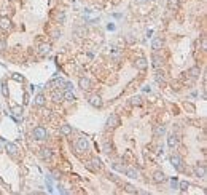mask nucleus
<instances>
[{
  "label": "nucleus",
  "instance_id": "1",
  "mask_svg": "<svg viewBox=\"0 0 207 195\" xmlns=\"http://www.w3.org/2000/svg\"><path fill=\"white\" fill-rule=\"evenodd\" d=\"M73 149H75L77 154H84V152H88V149H89V142H88V139H86V138H83V136L77 138V139H75V142H73Z\"/></svg>",
  "mask_w": 207,
  "mask_h": 195
},
{
  "label": "nucleus",
  "instance_id": "2",
  "mask_svg": "<svg viewBox=\"0 0 207 195\" xmlns=\"http://www.w3.org/2000/svg\"><path fill=\"white\" fill-rule=\"evenodd\" d=\"M32 138L35 141H45L48 138V131L43 128V127H35L34 131H32Z\"/></svg>",
  "mask_w": 207,
  "mask_h": 195
},
{
  "label": "nucleus",
  "instance_id": "3",
  "mask_svg": "<svg viewBox=\"0 0 207 195\" xmlns=\"http://www.w3.org/2000/svg\"><path fill=\"white\" fill-rule=\"evenodd\" d=\"M84 166H86L89 171L96 173V171H99L102 168V163H101V160H99V158H91V160H88V162H84Z\"/></svg>",
  "mask_w": 207,
  "mask_h": 195
},
{
  "label": "nucleus",
  "instance_id": "4",
  "mask_svg": "<svg viewBox=\"0 0 207 195\" xmlns=\"http://www.w3.org/2000/svg\"><path fill=\"white\" fill-rule=\"evenodd\" d=\"M121 125V120H120V117L116 114H112L109 118H107V128H112V130H115L118 128Z\"/></svg>",
  "mask_w": 207,
  "mask_h": 195
},
{
  "label": "nucleus",
  "instance_id": "5",
  "mask_svg": "<svg viewBox=\"0 0 207 195\" xmlns=\"http://www.w3.org/2000/svg\"><path fill=\"white\" fill-rule=\"evenodd\" d=\"M88 102L91 104L92 107H96V109H99V107H102V104H104V101H102V98L99 96V94H91V96H88Z\"/></svg>",
  "mask_w": 207,
  "mask_h": 195
},
{
  "label": "nucleus",
  "instance_id": "6",
  "mask_svg": "<svg viewBox=\"0 0 207 195\" xmlns=\"http://www.w3.org/2000/svg\"><path fill=\"white\" fill-rule=\"evenodd\" d=\"M170 162H172L174 168H175L177 171H185L183 160H182V157H180V155H172V157H170Z\"/></svg>",
  "mask_w": 207,
  "mask_h": 195
},
{
  "label": "nucleus",
  "instance_id": "7",
  "mask_svg": "<svg viewBox=\"0 0 207 195\" xmlns=\"http://www.w3.org/2000/svg\"><path fill=\"white\" fill-rule=\"evenodd\" d=\"M193 171H195V176H196V178H205V165H204V163L195 165Z\"/></svg>",
  "mask_w": 207,
  "mask_h": 195
},
{
  "label": "nucleus",
  "instance_id": "8",
  "mask_svg": "<svg viewBox=\"0 0 207 195\" xmlns=\"http://www.w3.org/2000/svg\"><path fill=\"white\" fill-rule=\"evenodd\" d=\"M0 29H2V31H10L11 29V19L8 16H2V18H0Z\"/></svg>",
  "mask_w": 207,
  "mask_h": 195
},
{
  "label": "nucleus",
  "instance_id": "9",
  "mask_svg": "<svg viewBox=\"0 0 207 195\" xmlns=\"http://www.w3.org/2000/svg\"><path fill=\"white\" fill-rule=\"evenodd\" d=\"M91 85H92L91 80H89V79H86V77H81L80 80H78V86H80V88L83 90V91H88V90L91 88Z\"/></svg>",
  "mask_w": 207,
  "mask_h": 195
},
{
  "label": "nucleus",
  "instance_id": "10",
  "mask_svg": "<svg viewBox=\"0 0 207 195\" xmlns=\"http://www.w3.org/2000/svg\"><path fill=\"white\" fill-rule=\"evenodd\" d=\"M5 149H6V152L11 155V157H16L18 155V145L16 144H13V142H6V145H5Z\"/></svg>",
  "mask_w": 207,
  "mask_h": 195
},
{
  "label": "nucleus",
  "instance_id": "11",
  "mask_svg": "<svg viewBox=\"0 0 207 195\" xmlns=\"http://www.w3.org/2000/svg\"><path fill=\"white\" fill-rule=\"evenodd\" d=\"M166 175H164L162 171H156L155 175H153V182H156V184H162V182H166Z\"/></svg>",
  "mask_w": 207,
  "mask_h": 195
},
{
  "label": "nucleus",
  "instance_id": "12",
  "mask_svg": "<svg viewBox=\"0 0 207 195\" xmlns=\"http://www.w3.org/2000/svg\"><path fill=\"white\" fill-rule=\"evenodd\" d=\"M162 46H164V40H162L161 37L153 39V42H152V48H153V51H159Z\"/></svg>",
  "mask_w": 207,
  "mask_h": 195
},
{
  "label": "nucleus",
  "instance_id": "13",
  "mask_svg": "<svg viewBox=\"0 0 207 195\" xmlns=\"http://www.w3.org/2000/svg\"><path fill=\"white\" fill-rule=\"evenodd\" d=\"M134 64H135V67H137L139 71H145V69L148 67V61L145 58H139V59L134 61Z\"/></svg>",
  "mask_w": 207,
  "mask_h": 195
},
{
  "label": "nucleus",
  "instance_id": "14",
  "mask_svg": "<svg viewBox=\"0 0 207 195\" xmlns=\"http://www.w3.org/2000/svg\"><path fill=\"white\" fill-rule=\"evenodd\" d=\"M49 51H51V45H49V43H40L38 45V53L41 54V56L49 54Z\"/></svg>",
  "mask_w": 207,
  "mask_h": 195
},
{
  "label": "nucleus",
  "instance_id": "15",
  "mask_svg": "<svg viewBox=\"0 0 207 195\" xmlns=\"http://www.w3.org/2000/svg\"><path fill=\"white\" fill-rule=\"evenodd\" d=\"M40 157L43 158V160L51 158V157H53V150L49 149V147H43V149H40Z\"/></svg>",
  "mask_w": 207,
  "mask_h": 195
},
{
  "label": "nucleus",
  "instance_id": "16",
  "mask_svg": "<svg viewBox=\"0 0 207 195\" xmlns=\"http://www.w3.org/2000/svg\"><path fill=\"white\" fill-rule=\"evenodd\" d=\"M51 99L54 102H62L64 101V93H61L59 90H54V91L51 93Z\"/></svg>",
  "mask_w": 207,
  "mask_h": 195
},
{
  "label": "nucleus",
  "instance_id": "17",
  "mask_svg": "<svg viewBox=\"0 0 207 195\" xmlns=\"http://www.w3.org/2000/svg\"><path fill=\"white\" fill-rule=\"evenodd\" d=\"M188 74H190V77H193V79H198L199 75H201V67L199 66H193L190 71H188Z\"/></svg>",
  "mask_w": 207,
  "mask_h": 195
},
{
  "label": "nucleus",
  "instance_id": "18",
  "mask_svg": "<svg viewBox=\"0 0 207 195\" xmlns=\"http://www.w3.org/2000/svg\"><path fill=\"white\" fill-rule=\"evenodd\" d=\"M167 145H169V147H177V145H178V136L177 134H170L167 138Z\"/></svg>",
  "mask_w": 207,
  "mask_h": 195
},
{
  "label": "nucleus",
  "instance_id": "19",
  "mask_svg": "<svg viewBox=\"0 0 207 195\" xmlns=\"http://www.w3.org/2000/svg\"><path fill=\"white\" fill-rule=\"evenodd\" d=\"M162 58L159 56V54H156V51H155V54H153V67L155 69H159L161 66H162Z\"/></svg>",
  "mask_w": 207,
  "mask_h": 195
},
{
  "label": "nucleus",
  "instance_id": "20",
  "mask_svg": "<svg viewBox=\"0 0 207 195\" xmlns=\"http://www.w3.org/2000/svg\"><path fill=\"white\" fill-rule=\"evenodd\" d=\"M167 8L172 10V11L178 10L180 8V0H167Z\"/></svg>",
  "mask_w": 207,
  "mask_h": 195
},
{
  "label": "nucleus",
  "instance_id": "21",
  "mask_svg": "<svg viewBox=\"0 0 207 195\" xmlns=\"http://www.w3.org/2000/svg\"><path fill=\"white\" fill-rule=\"evenodd\" d=\"M59 133L62 136H70L72 134V127H70V125H62V127L59 128Z\"/></svg>",
  "mask_w": 207,
  "mask_h": 195
},
{
  "label": "nucleus",
  "instance_id": "22",
  "mask_svg": "<svg viewBox=\"0 0 207 195\" xmlns=\"http://www.w3.org/2000/svg\"><path fill=\"white\" fill-rule=\"evenodd\" d=\"M164 133H166V128L162 127V125H156L155 127V130H153V134L158 138V136H162Z\"/></svg>",
  "mask_w": 207,
  "mask_h": 195
},
{
  "label": "nucleus",
  "instance_id": "23",
  "mask_svg": "<svg viewBox=\"0 0 207 195\" xmlns=\"http://www.w3.org/2000/svg\"><path fill=\"white\" fill-rule=\"evenodd\" d=\"M45 102H46V99H45V96L43 94H37L35 96V104H37V106H40V107H43L45 106Z\"/></svg>",
  "mask_w": 207,
  "mask_h": 195
},
{
  "label": "nucleus",
  "instance_id": "24",
  "mask_svg": "<svg viewBox=\"0 0 207 195\" xmlns=\"http://www.w3.org/2000/svg\"><path fill=\"white\" fill-rule=\"evenodd\" d=\"M123 187H124V190L127 192V193H139V190L137 189H135V187L132 186V184H123Z\"/></svg>",
  "mask_w": 207,
  "mask_h": 195
},
{
  "label": "nucleus",
  "instance_id": "25",
  "mask_svg": "<svg viewBox=\"0 0 207 195\" xmlns=\"http://www.w3.org/2000/svg\"><path fill=\"white\" fill-rule=\"evenodd\" d=\"M126 176H129V178L135 179V178H139V171L134 170V168H129V170H126Z\"/></svg>",
  "mask_w": 207,
  "mask_h": 195
},
{
  "label": "nucleus",
  "instance_id": "26",
  "mask_svg": "<svg viewBox=\"0 0 207 195\" xmlns=\"http://www.w3.org/2000/svg\"><path fill=\"white\" fill-rule=\"evenodd\" d=\"M129 102L132 104V106H140V104H142V98L140 96H132Z\"/></svg>",
  "mask_w": 207,
  "mask_h": 195
},
{
  "label": "nucleus",
  "instance_id": "27",
  "mask_svg": "<svg viewBox=\"0 0 207 195\" xmlns=\"http://www.w3.org/2000/svg\"><path fill=\"white\" fill-rule=\"evenodd\" d=\"M56 21H58L59 24H62L64 21H66V15H64V11H59V13H56Z\"/></svg>",
  "mask_w": 207,
  "mask_h": 195
},
{
  "label": "nucleus",
  "instance_id": "28",
  "mask_svg": "<svg viewBox=\"0 0 207 195\" xmlns=\"http://www.w3.org/2000/svg\"><path fill=\"white\" fill-rule=\"evenodd\" d=\"M64 99H67V101H75V94L69 90V91L64 93Z\"/></svg>",
  "mask_w": 207,
  "mask_h": 195
},
{
  "label": "nucleus",
  "instance_id": "29",
  "mask_svg": "<svg viewBox=\"0 0 207 195\" xmlns=\"http://www.w3.org/2000/svg\"><path fill=\"white\" fill-rule=\"evenodd\" d=\"M13 114H15V117H18V118L23 117V107H19V106L18 107H13Z\"/></svg>",
  "mask_w": 207,
  "mask_h": 195
},
{
  "label": "nucleus",
  "instance_id": "30",
  "mask_svg": "<svg viewBox=\"0 0 207 195\" xmlns=\"http://www.w3.org/2000/svg\"><path fill=\"white\" fill-rule=\"evenodd\" d=\"M11 79H13V80H16V82H21V83L24 82V77H23V75H18V74H13V75H11Z\"/></svg>",
  "mask_w": 207,
  "mask_h": 195
},
{
  "label": "nucleus",
  "instance_id": "31",
  "mask_svg": "<svg viewBox=\"0 0 207 195\" xmlns=\"http://www.w3.org/2000/svg\"><path fill=\"white\" fill-rule=\"evenodd\" d=\"M178 187H180V190H182V192H187V189H188V182H185V181H182V182L178 184Z\"/></svg>",
  "mask_w": 207,
  "mask_h": 195
},
{
  "label": "nucleus",
  "instance_id": "32",
  "mask_svg": "<svg viewBox=\"0 0 207 195\" xmlns=\"http://www.w3.org/2000/svg\"><path fill=\"white\" fill-rule=\"evenodd\" d=\"M185 109H188V110H190V112H195V110H196V107H195V106H193V104H191V102H185Z\"/></svg>",
  "mask_w": 207,
  "mask_h": 195
},
{
  "label": "nucleus",
  "instance_id": "33",
  "mask_svg": "<svg viewBox=\"0 0 207 195\" xmlns=\"http://www.w3.org/2000/svg\"><path fill=\"white\" fill-rule=\"evenodd\" d=\"M104 152H105V154H110V152H112V144L105 142L104 144Z\"/></svg>",
  "mask_w": 207,
  "mask_h": 195
},
{
  "label": "nucleus",
  "instance_id": "34",
  "mask_svg": "<svg viewBox=\"0 0 207 195\" xmlns=\"http://www.w3.org/2000/svg\"><path fill=\"white\" fill-rule=\"evenodd\" d=\"M201 46H202V50H204V51L207 50V39H205V37H202V39H201Z\"/></svg>",
  "mask_w": 207,
  "mask_h": 195
},
{
  "label": "nucleus",
  "instance_id": "35",
  "mask_svg": "<svg viewBox=\"0 0 207 195\" xmlns=\"http://www.w3.org/2000/svg\"><path fill=\"white\" fill-rule=\"evenodd\" d=\"M109 179H112V181H113V182H116V184L120 182V179H118V178H116L115 175H112V173H109Z\"/></svg>",
  "mask_w": 207,
  "mask_h": 195
},
{
  "label": "nucleus",
  "instance_id": "36",
  "mask_svg": "<svg viewBox=\"0 0 207 195\" xmlns=\"http://www.w3.org/2000/svg\"><path fill=\"white\" fill-rule=\"evenodd\" d=\"M41 115H43V118H49V117H51V110L46 109V110H43V114H41Z\"/></svg>",
  "mask_w": 207,
  "mask_h": 195
},
{
  "label": "nucleus",
  "instance_id": "37",
  "mask_svg": "<svg viewBox=\"0 0 207 195\" xmlns=\"http://www.w3.org/2000/svg\"><path fill=\"white\" fill-rule=\"evenodd\" d=\"M113 168L118 170V171H123V166L120 165V162H115V163H113Z\"/></svg>",
  "mask_w": 207,
  "mask_h": 195
},
{
  "label": "nucleus",
  "instance_id": "38",
  "mask_svg": "<svg viewBox=\"0 0 207 195\" xmlns=\"http://www.w3.org/2000/svg\"><path fill=\"white\" fill-rule=\"evenodd\" d=\"M156 80L162 83V82H164V75H162V74H156Z\"/></svg>",
  "mask_w": 207,
  "mask_h": 195
},
{
  "label": "nucleus",
  "instance_id": "39",
  "mask_svg": "<svg viewBox=\"0 0 207 195\" xmlns=\"http://www.w3.org/2000/svg\"><path fill=\"white\" fill-rule=\"evenodd\" d=\"M2 93H3V96H8V88H6V85H2Z\"/></svg>",
  "mask_w": 207,
  "mask_h": 195
},
{
  "label": "nucleus",
  "instance_id": "40",
  "mask_svg": "<svg viewBox=\"0 0 207 195\" xmlns=\"http://www.w3.org/2000/svg\"><path fill=\"white\" fill-rule=\"evenodd\" d=\"M53 37H54V39H59V37H61V32L54 31V32H53Z\"/></svg>",
  "mask_w": 207,
  "mask_h": 195
},
{
  "label": "nucleus",
  "instance_id": "41",
  "mask_svg": "<svg viewBox=\"0 0 207 195\" xmlns=\"http://www.w3.org/2000/svg\"><path fill=\"white\" fill-rule=\"evenodd\" d=\"M132 155H131V152H126V155H124V160H131Z\"/></svg>",
  "mask_w": 207,
  "mask_h": 195
},
{
  "label": "nucleus",
  "instance_id": "42",
  "mask_svg": "<svg viewBox=\"0 0 207 195\" xmlns=\"http://www.w3.org/2000/svg\"><path fill=\"white\" fill-rule=\"evenodd\" d=\"M24 104H29V94H24Z\"/></svg>",
  "mask_w": 207,
  "mask_h": 195
},
{
  "label": "nucleus",
  "instance_id": "43",
  "mask_svg": "<svg viewBox=\"0 0 207 195\" xmlns=\"http://www.w3.org/2000/svg\"><path fill=\"white\" fill-rule=\"evenodd\" d=\"M5 50V42H0V51Z\"/></svg>",
  "mask_w": 207,
  "mask_h": 195
}]
</instances>
